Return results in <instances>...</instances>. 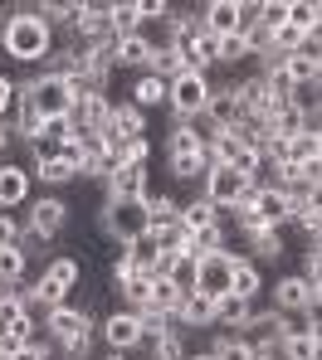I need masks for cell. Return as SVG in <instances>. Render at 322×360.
<instances>
[{
    "label": "cell",
    "instance_id": "46",
    "mask_svg": "<svg viewBox=\"0 0 322 360\" xmlns=\"http://www.w3.org/2000/svg\"><path fill=\"white\" fill-rule=\"evenodd\" d=\"M5 161H15V131H10V122H0V166Z\"/></svg>",
    "mask_w": 322,
    "mask_h": 360
},
{
    "label": "cell",
    "instance_id": "19",
    "mask_svg": "<svg viewBox=\"0 0 322 360\" xmlns=\"http://www.w3.org/2000/svg\"><path fill=\"white\" fill-rule=\"evenodd\" d=\"M147 224H151V234L181 224V195L176 190H151L147 195Z\"/></svg>",
    "mask_w": 322,
    "mask_h": 360
},
{
    "label": "cell",
    "instance_id": "22",
    "mask_svg": "<svg viewBox=\"0 0 322 360\" xmlns=\"http://www.w3.org/2000/svg\"><path fill=\"white\" fill-rule=\"evenodd\" d=\"M128 103H137L142 112H156V108H166V78H156V73H137L128 88Z\"/></svg>",
    "mask_w": 322,
    "mask_h": 360
},
{
    "label": "cell",
    "instance_id": "37",
    "mask_svg": "<svg viewBox=\"0 0 322 360\" xmlns=\"http://www.w3.org/2000/svg\"><path fill=\"white\" fill-rule=\"evenodd\" d=\"M118 161H128V166H151V136H132L118 146Z\"/></svg>",
    "mask_w": 322,
    "mask_h": 360
},
{
    "label": "cell",
    "instance_id": "50",
    "mask_svg": "<svg viewBox=\"0 0 322 360\" xmlns=\"http://www.w3.org/2000/svg\"><path fill=\"white\" fill-rule=\"evenodd\" d=\"M5 20H10V5H5V0H0V30H5Z\"/></svg>",
    "mask_w": 322,
    "mask_h": 360
},
{
    "label": "cell",
    "instance_id": "23",
    "mask_svg": "<svg viewBox=\"0 0 322 360\" xmlns=\"http://www.w3.org/2000/svg\"><path fill=\"white\" fill-rule=\"evenodd\" d=\"M230 292L244 302H264V292H268V273L259 268L254 258L249 263H235V283H230Z\"/></svg>",
    "mask_w": 322,
    "mask_h": 360
},
{
    "label": "cell",
    "instance_id": "42",
    "mask_svg": "<svg viewBox=\"0 0 322 360\" xmlns=\"http://www.w3.org/2000/svg\"><path fill=\"white\" fill-rule=\"evenodd\" d=\"M273 49L278 54H303V30H293V25L273 30Z\"/></svg>",
    "mask_w": 322,
    "mask_h": 360
},
{
    "label": "cell",
    "instance_id": "29",
    "mask_svg": "<svg viewBox=\"0 0 322 360\" xmlns=\"http://www.w3.org/2000/svg\"><path fill=\"white\" fill-rule=\"evenodd\" d=\"M30 176L39 180L44 190H64V185H73L78 180V171H68L59 156H49V161H39V166H30Z\"/></svg>",
    "mask_w": 322,
    "mask_h": 360
},
{
    "label": "cell",
    "instance_id": "39",
    "mask_svg": "<svg viewBox=\"0 0 322 360\" xmlns=\"http://www.w3.org/2000/svg\"><path fill=\"white\" fill-rule=\"evenodd\" d=\"M259 25L264 30H283L288 25V0H259Z\"/></svg>",
    "mask_w": 322,
    "mask_h": 360
},
{
    "label": "cell",
    "instance_id": "36",
    "mask_svg": "<svg viewBox=\"0 0 322 360\" xmlns=\"http://www.w3.org/2000/svg\"><path fill=\"white\" fill-rule=\"evenodd\" d=\"M313 156H318V136H313V131L293 136V141H288V151H283V161H288V166H308Z\"/></svg>",
    "mask_w": 322,
    "mask_h": 360
},
{
    "label": "cell",
    "instance_id": "11",
    "mask_svg": "<svg viewBox=\"0 0 322 360\" xmlns=\"http://www.w3.org/2000/svg\"><path fill=\"white\" fill-rule=\"evenodd\" d=\"M35 200V176L25 171V161H5L0 166V210H25Z\"/></svg>",
    "mask_w": 322,
    "mask_h": 360
},
{
    "label": "cell",
    "instance_id": "41",
    "mask_svg": "<svg viewBox=\"0 0 322 360\" xmlns=\"http://www.w3.org/2000/svg\"><path fill=\"white\" fill-rule=\"evenodd\" d=\"M25 234V219L20 214H10V210H0V248H15Z\"/></svg>",
    "mask_w": 322,
    "mask_h": 360
},
{
    "label": "cell",
    "instance_id": "6",
    "mask_svg": "<svg viewBox=\"0 0 322 360\" xmlns=\"http://www.w3.org/2000/svg\"><path fill=\"white\" fill-rule=\"evenodd\" d=\"M254 176H244V171H235V166H210L205 180H200V195L210 200V205H220V210H235V205H244L249 195H254Z\"/></svg>",
    "mask_w": 322,
    "mask_h": 360
},
{
    "label": "cell",
    "instance_id": "17",
    "mask_svg": "<svg viewBox=\"0 0 322 360\" xmlns=\"http://www.w3.org/2000/svg\"><path fill=\"white\" fill-rule=\"evenodd\" d=\"M108 122H113V98L108 93H88V98H78V108H73V127L78 131H108Z\"/></svg>",
    "mask_w": 322,
    "mask_h": 360
},
{
    "label": "cell",
    "instance_id": "27",
    "mask_svg": "<svg viewBox=\"0 0 322 360\" xmlns=\"http://www.w3.org/2000/svg\"><path fill=\"white\" fill-rule=\"evenodd\" d=\"M283 73H288V78H293V88L303 93V88H318L322 63H318V54H308V49H303V54H288V59H283Z\"/></svg>",
    "mask_w": 322,
    "mask_h": 360
},
{
    "label": "cell",
    "instance_id": "45",
    "mask_svg": "<svg viewBox=\"0 0 322 360\" xmlns=\"http://www.w3.org/2000/svg\"><path fill=\"white\" fill-rule=\"evenodd\" d=\"M132 273H137V268H132V253L118 248V253H113V283H123V278H132Z\"/></svg>",
    "mask_w": 322,
    "mask_h": 360
},
{
    "label": "cell",
    "instance_id": "13",
    "mask_svg": "<svg viewBox=\"0 0 322 360\" xmlns=\"http://www.w3.org/2000/svg\"><path fill=\"white\" fill-rule=\"evenodd\" d=\"M244 248H249V258H254L264 273H268V268H283V258H288V229L264 224L254 239H244Z\"/></svg>",
    "mask_w": 322,
    "mask_h": 360
},
{
    "label": "cell",
    "instance_id": "12",
    "mask_svg": "<svg viewBox=\"0 0 322 360\" xmlns=\"http://www.w3.org/2000/svg\"><path fill=\"white\" fill-rule=\"evenodd\" d=\"M230 283H235V258L220 248V253H205L200 258V278H195V292H205V297H225L230 292Z\"/></svg>",
    "mask_w": 322,
    "mask_h": 360
},
{
    "label": "cell",
    "instance_id": "43",
    "mask_svg": "<svg viewBox=\"0 0 322 360\" xmlns=\"http://www.w3.org/2000/svg\"><path fill=\"white\" fill-rule=\"evenodd\" d=\"M15 103H20V93H15V78L0 68V122L15 117Z\"/></svg>",
    "mask_w": 322,
    "mask_h": 360
},
{
    "label": "cell",
    "instance_id": "40",
    "mask_svg": "<svg viewBox=\"0 0 322 360\" xmlns=\"http://www.w3.org/2000/svg\"><path fill=\"white\" fill-rule=\"evenodd\" d=\"M49 146H59V141H68V136H78V127H73V117H44V131H39Z\"/></svg>",
    "mask_w": 322,
    "mask_h": 360
},
{
    "label": "cell",
    "instance_id": "49",
    "mask_svg": "<svg viewBox=\"0 0 322 360\" xmlns=\"http://www.w3.org/2000/svg\"><path fill=\"white\" fill-rule=\"evenodd\" d=\"M313 210H322V185H313Z\"/></svg>",
    "mask_w": 322,
    "mask_h": 360
},
{
    "label": "cell",
    "instance_id": "18",
    "mask_svg": "<svg viewBox=\"0 0 322 360\" xmlns=\"http://www.w3.org/2000/svg\"><path fill=\"white\" fill-rule=\"evenodd\" d=\"M220 219H225V210H220V205H210L200 190L181 195V229H186V234H195V229H210V224H220Z\"/></svg>",
    "mask_w": 322,
    "mask_h": 360
},
{
    "label": "cell",
    "instance_id": "14",
    "mask_svg": "<svg viewBox=\"0 0 322 360\" xmlns=\"http://www.w3.org/2000/svg\"><path fill=\"white\" fill-rule=\"evenodd\" d=\"M249 205L259 210V219H264V224H273V229H288V224H293V210H288V195H283L278 185H254V195H249Z\"/></svg>",
    "mask_w": 322,
    "mask_h": 360
},
{
    "label": "cell",
    "instance_id": "30",
    "mask_svg": "<svg viewBox=\"0 0 322 360\" xmlns=\"http://www.w3.org/2000/svg\"><path fill=\"white\" fill-rule=\"evenodd\" d=\"M0 283H30V253L20 243L0 248Z\"/></svg>",
    "mask_w": 322,
    "mask_h": 360
},
{
    "label": "cell",
    "instance_id": "5",
    "mask_svg": "<svg viewBox=\"0 0 322 360\" xmlns=\"http://www.w3.org/2000/svg\"><path fill=\"white\" fill-rule=\"evenodd\" d=\"M98 341H103V351H113V356H137V351H142V316H137L132 307L103 311Z\"/></svg>",
    "mask_w": 322,
    "mask_h": 360
},
{
    "label": "cell",
    "instance_id": "24",
    "mask_svg": "<svg viewBox=\"0 0 322 360\" xmlns=\"http://www.w3.org/2000/svg\"><path fill=\"white\" fill-rule=\"evenodd\" d=\"M308 131V108L303 103H288V108H278L273 117H268V136L273 141H293V136H303Z\"/></svg>",
    "mask_w": 322,
    "mask_h": 360
},
{
    "label": "cell",
    "instance_id": "51",
    "mask_svg": "<svg viewBox=\"0 0 322 360\" xmlns=\"http://www.w3.org/2000/svg\"><path fill=\"white\" fill-rule=\"evenodd\" d=\"M313 307H318V311H322V283H318V288H313Z\"/></svg>",
    "mask_w": 322,
    "mask_h": 360
},
{
    "label": "cell",
    "instance_id": "25",
    "mask_svg": "<svg viewBox=\"0 0 322 360\" xmlns=\"http://www.w3.org/2000/svg\"><path fill=\"white\" fill-rule=\"evenodd\" d=\"M10 131H15V141H20V146H25V141H35V136L44 131V112L35 108V98H20V103H15Z\"/></svg>",
    "mask_w": 322,
    "mask_h": 360
},
{
    "label": "cell",
    "instance_id": "38",
    "mask_svg": "<svg viewBox=\"0 0 322 360\" xmlns=\"http://www.w3.org/2000/svg\"><path fill=\"white\" fill-rule=\"evenodd\" d=\"M54 156L64 161L68 171H78V180H83V161H88V151H83V136H68V141H59V146H54Z\"/></svg>",
    "mask_w": 322,
    "mask_h": 360
},
{
    "label": "cell",
    "instance_id": "2",
    "mask_svg": "<svg viewBox=\"0 0 322 360\" xmlns=\"http://www.w3.org/2000/svg\"><path fill=\"white\" fill-rule=\"evenodd\" d=\"M98 229H103V239L113 243V248L137 243L142 234H151V224H147V200H103Z\"/></svg>",
    "mask_w": 322,
    "mask_h": 360
},
{
    "label": "cell",
    "instance_id": "1",
    "mask_svg": "<svg viewBox=\"0 0 322 360\" xmlns=\"http://www.w3.org/2000/svg\"><path fill=\"white\" fill-rule=\"evenodd\" d=\"M54 44H59V34L39 15V5H10V20L0 30V54L5 59L20 63V68H44L49 54H54Z\"/></svg>",
    "mask_w": 322,
    "mask_h": 360
},
{
    "label": "cell",
    "instance_id": "16",
    "mask_svg": "<svg viewBox=\"0 0 322 360\" xmlns=\"http://www.w3.org/2000/svg\"><path fill=\"white\" fill-rule=\"evenodd\" d=\"M113 68L118 73H147L151 68V44H147V34H128V39H113Z\"/></svg>",
    "mask_w": 322,
    "mask_h": 360
},
{
    "label": "cell",
    "instance_id": "48",
    "mask_svg": "<svg viewBox=\"0 0 322 360\" xmlns=\"http://www.w3.org/2000/svg\"><path fill=\"white\" fill-rule=\"evenodd\" d=\"M186 360H220V356H215V346H191V356H186Z\"/></svg>",
    "mask_w": 322,
    "mask_h": 360
},
{
    "label": "cell",
    "instance_id": "8",
    "mask_svg": "<svg viewBox=\"0 0 322 360\" xmlns=\"http://www.w3.org/2000/svg\"><path fill=\"white\" fill-rule=\"evenodd\" d=\"M98 321H103V311H98L93 302H83V307H73V302H64V307H54V311H49L44 331H49V336H54V346L64 351L68 341H78V336L98 331Z\"/></svg>",
    "mask_w": 322,
    "mask_h": 360
},
{
    "label": "cell",
    "instance_id": "7",
    "mask_svg": "<svg viewBox=\"0 0 322 360\" xmlns=\"http://www.w3.org/2000/svg\"><path fill=\"white\" fill-rule=\"evenodd\" d=\"M68 200L59 195V190H44V195H35L30 205H25V229H35L44 243H54L59 234L68 229Z\"/></svg>",
    "mask_w": 322,
    "mask_h": 360
},
{
    "label": "cell",
    "instance_id": "31",
    "mask_svg": "<svg viewBox=\"0 0 322 360\" xmlns=\"http://www.w3.org/2000/svg\"><path fill=\"white\" fill-rule=\"evenodd\" d=\"M113 34H118V39L142 34V10H137V0H113Z\"/></svg>",
    "mask_w": 322,
    "mask_h": 360
},
{
    "label": "cell",
    "instance_id": "44",
    "mask_svg": "<svg viewBox=\"0 0 322 360\" xmlns=\"http://www.w3.org/2000/svg\"><path fill=\"white\" fill-rule=\"evenodd\" d=\"M298 273H303V278L318 288V283H322V248H303V258H298Z\"/></svg>",
    "mask_w": 322,
    "mask_h": 360
},
{
    "label": "cell",
    "instance_id": "10",
    "mask_svg": "<svg viewBox=\"0 0 322 360\" xmlns=\"http://www.w3.org/2000/svg\"><path fill=\"white\" fill-rule=\"evenodd\" d=\"M103 185V200H147L151 195V166H128V161H118L108 180H98Z\"/></svg>",
    "mask_w": 322,
    "mask_h": 360
},
{
    "label": "cell",
    "instance_id": "4",
    "mask_svg": "<svg viewBox=\"0 0 322 360\" xmlns=\"http://www.w3.org/2000/svg\"><path fill=\"white\" fill-rule=\"evenodd\" d=\"M264 302L283 316H308L313 311V283L298 273V268H278V278H268V292Z\"/></svg>",
    "mask_w": 322,
    "mask_h": 360
},
{
    "label": "cell",
    "instance_id": "47",
    "mask_svg": "<svg viewBox=\"0 0 322 360\" xmlns=\"http://www.w3.org/2000/svg\"><path fill=\"white\" fill-rule=\"evenodd\" d=\"M308 336H313V341H318V351H322V311H318V307H313V311H308Z\"/></svg>",
    "mask_w": 322,
    "mask_h": 360
},
{
    "label": "cell",
    "instance_id": "35",
    "mask_svg": "<svg viewBox=\"0 0 322 360\" xmlns=\"http://www.w3.org/2000/svg\"><path fill=\"white\" fill-rule=\"evenodd\" d=\"M181 297H186V292H181L171 278H156V288H151V307H156V311H166V316H171V311L181 307Z\"/></svg>",
    "mask_w": 322,
    "mask_h": 360
},
{
    "label": "cell",
    "instance_id": "3",
    "mask_svg": "<svg viewBox=\"0 0 322 360\" xmlns=\"http://www.w3.org/2000/svg\"><path fill=\"white\" fill-rule=\"evenodd\" d=\"M210 98H215V73H176V78L166 83V112L176 122L205 117Z\"/></svg>",
    "mask_w": 322,
    "mask_h": 360
},
{
    "label": "cell",
    "instance_id": "9",
    "mask_svg": "<svg viewBox=\"0 0 322 360\" xmlns=\"http://www.w3.org/2000/svg\"><path fill=\"white\" fill-rule=\"evenodd\" d=\"M35 108H39L44 117H73L78 98H73V88H68L64 73H54V68L39 73V83H35Z\"/></svg>",
    "mask_w": 322,
    "mask_h": 360
},
{
    "label": "cell",
    "instance_id": "26",
    "mask_svg": "<svg viewBox=\"0 0 322 360\" xmlns=\"http://www.w3.org/2000/svg\"><path fill=\"white\" fill-rule=\"evenodd\" d=\"M54 288H64V292H73L78 288V278H83V263L73 258V253H54V258H44V268H39Z\"/></svg>",
    "mask_w": 322,
    "mask_h": 360
},
{
    "label": "cell",
    "instance_id": "32",
    "mask_svg": "<svg viewBox=\"0 0 322 360\" xmlns=\"http://www.w3.org/2000/svg\"><path fill=\"white\" fill-rule=\"evenodd\" d=\"M318 20H322V0H288V25L293 30H318Z\"/></svg>",
    "mask_w": 322,
    "mask_h": 360
},
{
    "label": "cell",
    "instance_id": "33",
    "mask_svg": "<svg viewBox=\"0 0 322 360\" xmlns=\"http://www.w3.org/2000/svg\"><path fill=\"white\" fill-rule=\"evenodd\" d=\"M128 253H132V268L137 273H151L156 258H161V243H156V234H142L137 243H128Z\"/></svg>",
    "mask_w": 322,
    "mask_h": 360
},
{
    "label": "cell",
    "instance_id": "28",
    "mask_svg": "<svg viewBox=\"0 0 322 360\" xmlns=\"http://www.w3.org/2000/svg\"><path fill=\"white\" fill-rule=\"evenodd\" d=\"M215 356L220 360H259V346L244 336V331H215Z\"/></svg>",
    "mask_w": 322,
    "mask_h": 360
},
{
    "label": "cell",
    "instance_id": "20",
    "mask_svg": "<svg viewBox=\"0 0 322 360\" xmlns=\"http://www.w3.org/2000/svg\"><path fill=\"white\" fill-rule=\"evenodd\" d=\"M200 15H205V30H210L215 39L240 34V0H205Z\"/></svg>",
    "mask_w": 322,
    "mask_h": 360
},
{
    "label": "cell",
    "instance_id": "21",
    "mask_svg": "<svg viewBox=\"0 0 322 360\" xmlns=\"http://www.w3.org/2000/svg\"><path fill=\"white\" fill-rule=\"evenodd\" d=\"M259 302H244L235 297V292H225V297H215V331H244V321L254 316Z\"/></svg>",
    "mask_w": 322,
    "mask_h": 360
},
{
    "label": "cell",
    "instance_id": "52",
    "mask_svg": "<svg viewBox=\"0 0 322 360\" xmlns=\"http://www.w3.org/2000/svg\"><path fill=\"white\" fill-rule=\"evenodd\" d=\"M318 156H322V131H318Z\"/></svg>",
    "mask_w": 322,
    "mask_h": 360
},
{
    "label": "cell",
    "instance_id": "34",
    "mask_svg": "<svg viewBox=\"0 0 322 360\" xmlns=\"http://www.w3.org/2000/svg\"><path fill=\"white\" fill-rule=\"evenodd\" d=\"M283 360H322L318 341L308 336V331H293V336H283V351H278Z\"/></svg>",
    "mask_w": 322,
    "mask_h": 360
},
{
    "label": "cell",
    "instance_id": "15",
    "mask_svg": "<svg viewBox=\"0 0 322 360\" xmlns=\"http://www.w3.org/2000/svg\"><path fill=\"white\" fill-rule=\"evenodd\" d=\"M166 171H171L176 185L200 190V180H205V171H210V151H205V146H200V151H166Z\"/></svg>",
    "mask_w": 322,
    "mask_h": 360
}]
</instances>
